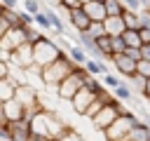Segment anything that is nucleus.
<instances>
[{"instance_id":"nucleus-45","label":"nucleus","mask_w":150,"mask_h":141,"mask_svg":"<svg viewBox=\"0 0 150 141\" xmlns=\"http://www.w3.org/2000/svg\"><path fill=\"white\" fill-rule=\"evenodd\" d=\"M0 2H5V0H0Z\"/></svg>"},{"instance_id":"nucleus-12","label":"nucleus","mask_w":150,"mask_h":141,"mask_svg":"<svg viewBox=\"0 0 150 141\" xmlns=\"http://www.w3.org/2000/svg\"><path fill=\"white\" fill-rule=\"evenodd\" d=\"M103 26H105V35H112V38H122V33L127 31L124 16H108Z\"/></svg>"},{"instance_id":"nucleus-5","label":"nucleus","mask_w":150,"mask_h":141,"mask_svg":"<svg viewBox=\"0 0 150 141\" xmlns=\"http://www.w3.org/2000/svg\"><path fill=\"white\" fill-rule=\"evenodd\" d=\"M122 113H124L122 101H120V99H112V101H110V103H108V106H105V108H103V110H101V113L91 120V125H94L96 129L105 132V129H108V127H110V125H112V122H115Z\"/></svg>"},{"instance_id":"nucleus-32","label":"nucleus","mask_w":150,"mask_h":141,"mask_svg":"<svg viewBox=\"0 0 150 141\" xmlns=\"http://www.w3.org/2000/svg\"><path fill=\"white\" fill-rule=\"evenodd\" d=\"M136 73H141L143 78H148V80H150V61H138Z\"/></svg>"},{"instance_id":"nucleus-38","label":"nucleus","mask_w":150,"mask_h":141,"mask_svg":"<svg viewBox=\"0 0 150 141\" xmlns=\"http://www.w3.org/2000/svg\"><path fill=\"white\" fill-rule=\"evenodd\" d=\"M7 125V118H5V103L0 101V127H5Z\"/></svg>"},{"instance_id":"nucleus-16","label":"nucleus","mask_w":150,"mask_h":141,"mask_svg":"<svg viewBox=\"0 0 150 141\" xmlns=\"http://www.w3.org/2000/svg\"><path fill=\"white\" fill-rule=\"evenodd\" d=\"M122 40H124L127 47H136V49H141V47L145 45L143 38H141V31H131V28H127V31L122 33Z\"/></svg>"},{"instance_id":"nucleus-22","label":"nucleus","mask_w":150,"mask_h":141,"mask_svg":"<svg viewBox=\"0 0 150 141\" xmlns=\"http://www.w3.org/2000/svg\"><path fill=\"white\" fill-rule=\"evenodd\" d=\"M112 96H115V99H120L122 103H124V101H134V89L129 87V82H122L120 87H115V89H112Z\"/></svg>"},{"instance_id":"nucleus-13","label":"nucleus","mask_w":150,"mask_h":141,"mask_svg":"<svg viewBox=\"0 0 150 141\" xmlns=\"http://www.w3.org/2000/svg\"><path fill=\"white\" fill-rule=\"evenodd\" d=\"M82 9L89 14V19H91V21H105V19H108L105 5H103V2H98V0H89Z\"/></svg>"},{"instance_id":"nucleus-34","label":"nucleus","mask_w":150,"mask_h":141,"mask_svg":"<svg viewBox=\"0 0 150 141\" xmlns=\"http://www.w3.org/2000/svg\"><path fill=\"white\" fill-rule=\"evenodd\" d=\"M124 54H127V56H131L134 61H143V54H141V49H136V47H127V49H124Z\"/></svg>"},{"instance_id":"nucleus-36","label":"nucleus","mask_w":150,"mask_h":141,"mask_svg":"<svg viewBox=\"0 0 150 141\" xmlns=\"http://www.w3.org/2000/svg\"><path fill=\"white\" fill-rule=\"evenodd\" d=\"M141 54H143V61H150V42H145L141 47Z\"/></svg>"},{"instance_id":"nucleus-30","label":"nucleus","mask_w":150,"mask_h":141,"mask_svg":"<svg viewBox=\"0 0 150 141\" xmlns=\"http://www.w3.org/2000/svg\"><path fill=\"white\" fill-rule=\"evenodd\" d=\"M87 33H91L94 38L105 35V26H103V21H91V26H89V31H87Z\"/></svg>"},{"instance_id":"nucleus-29","label":"nucleus","mask_w":150,"mask_h":141,"mask_svg":"<svg viewBox=\"0 0 150 141\" xmlns=\"http://www.w3.org/2000/svg\"><path fill=\"white\" fill-rule=\"evenodd\" d=\"M21 9H26L30 14H38V12H42V2L40 0H23L21 2Z\"/></svg>"},{"instance_id":"nucleus-1","label":"nucleus","mask_w":150,"mask_h":141,"mask_svg":"<svg viewBox=\"0 0 150 141\" xmlns=\"http://www.w3.org/2000/svg\"><path fill=\"white\" fill-rule=\"evenodd\" d=\"M77 66L73 63V59L68 56V52H63L52 66H47L45 70H42V85L45 87H49V89H59V85L68 78V75H73V70H75Z\"/></svg>"},{"instance_id":"nucleus-3","label":"nucleus","mask_w":150,"mask_h":141,"mask_svg":"<svg viewBox=\"0 0 150 141\" xmlns=\"http://www.w3.org/2000/svg\"><path fill=\"white\" fill-rule=\"evenodd\" d=\"M87 78H89V73H87V68L84 66H77L75 70H73V75H68L61 85H59V89H56V96L59 99H63V101H73V96L84 87V82H87Z\"/></svg>"},{"instance_id":"nucleus-9","label":"nucleus","mask_w":150,"mask_h":141,"mask_svg":"<svg viewBox=\"0 0 150 141\" xmlns=\"http://www.w3.org/2000/svg\"><path fill=\"white\" fill-rule=\"evenodd\" d=\"M66 16H68V24L75 28V33H84V31H89V26H91V19H89V14H87L82 7L66 12Z\"/></svg>"},{"instance_id":"nucleus-20","label":"nucleus","mask_w":150,"mask_h":141,"mask_svg":"<svg viewBox=\"0 0 150 141\" xmlns=\"http://www.w3.org/2000/svg\"><path fill=\"white\" fill-rule=\"evenodd\" d=\"M122 16H124V24H127V28H131V31H141V28H143L141 12H131V9H127Z\"/></svg>"},{"instance_id":"nucleus-44","label":"nucleus","mask_w":150,"mask_h":141,"mask_svg":"<svg viewBox=\"0 0 150 141\" xmlns=\"http://www.w3.org/2000/svg\"><path fill=\"white\" fill-rule=\"evenodd\" d=\"M52 141H63V139H52Z\"/></svg>"},{"instance_id":"nucleus-17","label":"nucleus","mask_w":150,"mask_h":141,"mask_svg":"<svg viewBox=\"0 0 150 141\" xmlns=\"http://www.w3.org/2000/svg\"><path fill=\"white\" fill-rule=\"evenodd\" d=\"M14 96H16V85H14L9 78L0 80V101L5 103V101H9V99H14Z\"/></svg>"},{"instance_id":"nucleus-28","label":"nucleus","mask_w":150,"mask_h":141,"mask_svg":"<svg viewBox=\"0 0 150 141\" xmlns=\"http://www.w3.org/2000/svg\"><path fill=\"white\" fill-rule=\"evenodd\" d=\"M35 26H38L40 31H49V28H52V21H49V16H47L45 12H38V14H35Z\"/></svg>"},{"instance_id":"nucleus-7","label":"nucleus","mask_w":150,"mask_h":141,"mask_svg":"<svg viewBox=\"0 0 150 141\" xmlns=\"http://www.w3.org/2000/svg\"><path fill=\"white\" fill-rule=\"evenodd\" d=\"M23 42H28V40H26V26H12V28L0 38V47H2L5 52H14V49H19Z\"/></svg>"},{"instance_id":"nucleus-31","label":"nucleus","mask_w":150,"mask_h":141,"mask_svg":"<svg viewBox=\"0 0 150 141\" xmlns=\"http://www.w3.org/2000/svg\"><path fill=\"white\" fill-rule=\"evenodd\" d=\"M80 7H82L80 0H61V9H66V12H70V9H80Z\"/></svg>"},{"instance_id":"nucleus-4","label":"nucleus","mask_w":150,"mask_h":141,"mask_svg":"<svg viewBox=\"0 0 150 141\" xmlns=\"http://www.w3.org/2000/svg\"><path fill=\"white\" fill-rule=\"evenodd\" d=\"M138 122H141V120H138L131 110H124V113H122V115H120V118L103 132V136H105V141H122V139H124Z\"/></svg>"},{"instance_id":"nucleus-21","label":"nucleus","mask_w":150,"mask_h":141,"mask_svg":"<svg viewBox=\"0 0 150 141\" xmlns=\"http://www.w3.org/2000/svg\"><path fill=\"white\" fill-rule=\"evenodd\" d=\"M84 68H87V73H89V75H94V78H98V75H105V73H108V68H105V63H103L101 59H89V61L84 63Z\"/></svg>"},{"instance_id":"nucleus-27","label":"nucleus","mask_w":150,"mask_h":141,"mask_svg":"<svg viewBox=\"0 0 150 141\" xmlns=\"http://www.w3.org/2000/svg\"><path fill=\"white\" fill-rule=\"evenodd\" d=\"M101 82L112 92V89H115V87H120L124 80H120V78H117V75H112V73H105V75H101Z\"/></svg>"},{"instance_id":"nucleus-6","label":"nucleus","mask_w":150,"mask_h":141,"mask_svg":"<svg viewBox=\"0 0 150 141\" xmlns=\"http://www.w3.org/2000/svg\"><path fill=\"white\" fill-rule=\"evenodd\" d=\"M9 63L16 66V68H23V70H30V68L35 66V47H33L30 42H23L19 49L12 52Z\"/></svg>"},{"instance_id":"nucleus-42","label":"nucleus","mask_w":150,"mask_h":141,"mask_svg":"<svg viewBox=\"0 0 150 141\" xmlns=\"http://www.w3.org/2000/svg\"><path fill=\"white\" fill-rule=\"evenodd\" d=\"M52 2V7H61V0H49Z\"/></svg>"},{"instance_id":"nucleus-41","label":"nucleus","mask_w":150,"mask_h":141,"mask_svg":"<svg viewBox=\"0 0 150 141\" xmlns=\"http://www.w3.org/2000/svg\"><path fill=\"white\" fill-rule=\"evenodd\" d=\"M5 9H7V7H5V2H0V19H2V14H5Z\"/></svg>"},{"instance_id":"nucleus-15","label":"nucleus","mask_w":150,"mask_h":141,"mask_svg":"<svg viewBox=\"0 0 150 141\" xmlns=\"http://www.w3.org/2000/svg\"><path fill=\"white\" fill-rule=\"evenodd\" d=\"M122 141H150V127L141 120V122H138V125H136Z\"/></svg>"},{"instance_id":"nucleus-39","label":"nucleus","mask_w":150,"mask_h":141,"mask_svg":"<svg viewBox=\"0 0 150 141\" xmlns=\"http://www.w3.org/2000/svg\"><path fill=\"white\" fill-rule=\"evenodd\" d=\"M141 38L143 42H150V28H141Z\"/></svg>"},{"instance_id":"nucleus-33","label":"nucleus","mask_w":150,"mask_h":141,"mask_svg":"<svg viewBox=\"0 0 150 141\" xmlns=\"http://www.w3.org/2000/svg\"><path fill=\"white\" fill-rule=\"evenodd\" d=\"M110 38H112V35H110ZM112 49H115V54H122V52L127 49L124 40H122V38H112Z\"/></svg>"},{"instance_id":"nucleus-8","label":"nucleus","mask_w":150,"mask_h":141,"mask_svg":"<svg viewBox=\"0 0 150 141\" xmlns=\"http://www.w3.org/2000/svg\"><path fill=\"white\" fill-rule=\"evenodd\" d=\"M96 101V94L91 92V89H87V87H82L75 96H73V101H70V106H73V110L77 113V115H87V110H89V106Z\"/></svg>"},{"instance_id":"nucleus-23","label":"nucleus","mask_w":150,"mask_h":141,"mask_svg":"<svg viewBox=\"0 0 150 141\" xmlns=\"http://www.w3.org/2000/svg\"><path fill=\"white\" fill-rule=\"evenodd\" d=\"M103 5H105L108 16H122V14L127 12V7H124V2H122V0H105Z\"/></svg>"},{"instance_id":"nucleus-40","label":"nucleus","mask_w":150,"mask_h":141,"mask_svg":"<svg viewBox=\"0 0 150 141\" xmlns=\"http://www.w3.org/2000/svg\"><path fill=\"white\" fill-rule=\"evenodd\" d=\"M143 96L150 101V80H148V85H145V92H143Z\"/></svg>"},{"instance_id":"nucleus-37","label":"nucleus","mask_w":150,"mask_h":141,"mask_svg":"<svg viewBox=\"0 0 150 141\" xmlns=\"http://www.w3.org/2000/svg\"><path fill=\"white\" fill-rule=\"evenodd\" d=\"M9 28H12V26H9V24H7L5 19H0V38H2V35H5V33H7Z\"/></svg>"},{"instance_id":"nucleus-18","label":"nucleus","mask_w":150,"mask_h":141,"mask_svg":"<svg viewBox=\"0 0 150 141\" xmlns=\"http://www.w3.org/2000/svg\"><path fill=\"white\" fill-rule=\"evenodd\" d=\"M96 45H98V52L103 54V59H112L115 49H112V38H110V35H101V38H96Z\"/></svg>"},{"instance_id":"nucleus-10","label":"nucleus","mask_w":150,"mask_h":141,"mask_svg":"<svg viewBox=\"0 0 150 141\" xmlns=\"http://www.w3.org/2000/svg\"><path fill=\"white\" fill-rule=\"evenodd\" d=\"M110 61H112V66H115L124 78H131V75L136 73V66H138V61H134V59H131V56H127L124 52H122V54H112V59H110Z\"/></svg>"},{"instance_id":"nucleus-11","label":"nucleus","mask_w":150,"mask_h":141,"mask_svg":"<svg viewBox=\"0 0 150 141\" xmlns=\"http://www.w3.org/2000/svg\"><path fill=\"white\" fill-rule=\"evenodd\" d=\"M5 118H7V122H21V120H28V118H26V108H23L16 99L5 101Z\"/></svg>"},{"instance_id":"nucleus-43","label":"nucleus","mask_w":150,"mask_h":141,"mask_svg":"<svg viewBox=\"0 0 150 141\" xmlns=\"http://www.w3.org/2000/svg\"><path fill=\"white\" fill-rule=\"evenodd\" d=\"M80 2H82V7H84V5H87V2H89V0H80Z\"/></svg>"},{"instance_id":"nucleus-19","label":"nucleus","mask_w":150,"mask_h":141,"mask_svg":"<svg viewBox=\"0 0 150 141\" xmlns=\"http://www.w3.org/2000/svg\"><path fill=\"white\" fill-rule=\"evenodd\" d=\"M68 56L73 59V63H75V66H84V63L91 59V56H89V54H87V52H84L80 45H73V47L68 49Z\"/></svg>"},{"instance_id":"nucleus-25","label":"nucleus","mask_w":150,"mask_h":141,"mask_svg":"<svg viewBox=\"0 0 150 141\" xmlns=\"http://www.w3.org/2000/svg\"><path fill=\"white\" fill-rule=\"evenodd\" d=\"M145 85H148V78H143L141 73H134V75L129 78V87L136 89V92H141V94L145 92Z\"/></svg>"},{"instance_id":"nucleus-14","label":"nucleus","mask_w":150,"mask_h":141,"mask_svg":"<svg viewBox=\"0 0 150 141\" xmlns=\"http://www.w3.org/2000/svg\"><path fill=\"white\" fill-rule=\"evenodd\" d=\"M42 12L49 16V21H52V28L56 31V35H63V33H66V24H63V19L56 14V7H52V5H42Z\"/></svg>"},{"instance_id":"nucleus-24","label":"nucleus","mask_w":150,"mask_h":141,"mask_svg":"<svg viewBox=\"0 0 150 141\" xmlns=\"http://www.w3.org/2000/svg\"><path fill=\"white\" fill-rule=\"evenodd\" d=\"M122 2L131 12H150V0H122Z\"/></svg>"},{"instance_id":"nucleus-35","label":"nucleus","mask_w":150,"mask_h":141,"mask_svg":"<svg viewBox=\"0 0 150 141\" xmlns=\"http://www.w3.org/2000/svg\"><path fill=\"white\" fill-rule=\"evenodd\" d=\"M9 61H0V80H5V78H9Z\"/></svg>"},{"instance_id":"nucleus-46","label":"nucleus","mask_w":150,"mask_h":141,"mask_svg":"<svg viewBox=\"0 0 150 141\" xmlns=\"http://www.w3.org/2000/svg\"><path fill=\"white\" fill-rule=\"evenodd\" d=\"M21 2H23V0H21Z\"/></svg>"},{"instance_id":"nucleus-2","label":"nucleus","mask_w":150,"mask_h":141,"mask_svg":"<svg viewBox=\"0 0 150 141\" xmlns=\"http://www.w3.org/2000/svg\"><path fill=\"white\" fill-rule=\"evenodd\" d=\"M33 47H35V66H38V68H42V70H45L47 66H52V63L63 54V49L59 47V42L49 40L47 35H42Z\"/></svg>"},{"instance_id":"nucleus-26","label":"nucleus","mask_w":150,"mask_h":141,"mask_svg":"<svg viewBox=\"0 0 150 141\" xmlns=\"http://www.w3.org/2000/svg\"><path fill=\"white\" fill-rule=\"evenodd\" d=\"M2 19L9 24V26H21V16H19V9H5V14H2Z\"/></svg>"}]
</instances>
